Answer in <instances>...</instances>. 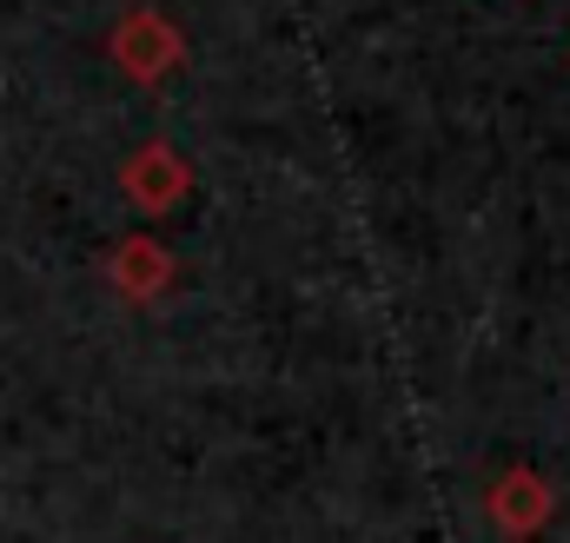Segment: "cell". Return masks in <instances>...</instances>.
Returning <instances> with one entry per match:
<instances>
[{"instance_id":"obj_2","label":"cell","mask_w":570,"mask_h":543,"mask_svg":"<svg viewBox=\"0 0 570 543\" xmlns=\"http://www.w3.org/2000/svg\"><path fill=\"white\" fill-rule=\"evenodd\" d=\"M484 517H491L511 543H531V537L551 531V517H558V491H551L531 464H511V471L491 477V491H484Z\"/></svg>"},{"instance_id":"obj_1","label":"cell","mask_w":570,"mask_h":543,"mask_svg":"<svg viewBox=\"0 0 570 543\" xmlns=\"http://www.w3.org/2000/svg\"><path fill=\"white\" fill-rule=\"evenodd\" d=\"M107 60L134 80V87H166V73L186 67V33L159 13V7H127L107 33Z\"/></svg>"},{"instance_id":"obj_3","label":"cell","mask_w":570,"mask_h":543,"mask_svg":"<svg viewBox=\"0 0 570 543\" xmlns=\"http://www.w3.org/2000/svg\"><path fill=\"white\" fill-rule=\"evenodd\" d=\"M120 186H127V199L140 206V213H173L179 199H186V186H193V166L166 146V139H146L127 152V166H120Z\"/></svg>"},{"instance_id":"obj_4","label":"cell","mask_w":570,"mask_h":543,"mask_svg":"<svg viewBox=\"0 0 570 543\" xmlns=\"http://www.w3.org/2000/svg\"><path fill=\"white\" fill-rule=\"evenodd\" d=\"M173 278H179V266H173V253H166L153 233L120 239L114 259H107V285H114L127 305H159V298L173 292Z\"/></svg>"}]
</instances>
